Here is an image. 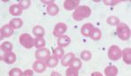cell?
<instances>
[{"mask_svg": "<svg viewBox=\"0 0 131 76\" xmlns=\"http://www.w3.org/2000/svg\"><path fill=\"white\" fill-rule=\"evenodd\" d=\"M92 10L88 5H79L73 13V18L75 21H81L83 19L89 17Z\"/></svg>", "mask_w": 131, "mask_h": 76, "instance_id": "1", "label": "cell"}, {"mask_svg": "<svg viewBox=\"0 0 131 76\" xmlns=\"http://www.w3.org/2000/svg\"><path fill=\"white\" fill-rule=\"evenodd\" d=\"M116 33L118 35V37L122 41H127L130 37V29L129 27L124 23H120L116 26Z\"/></svg>", "mask_w": 131, "mask_h": 76, "instance_id": "2", "label": "cell"}, {"mask_svg": "<svg viewBox=\"0 0 131 76\" xmlns=\"http://www.w3.org/2000/svg\"><path fill=\"white\" fill-rule=\"evenodd\" d=\"M33 42L34 39L31 35L27 33H24L19 36V43L24 48L27 49H31L33 47Z\"/></svg>", "mask_w": 131, "mask_h": 76, "instance_id": "3", "label": "cell"}, {"mask_svg": "<svg viewBox=\"0 0 131 76\" xmlns=\"http://www.w3.org/2000/svg\"><path fill=\"white\" fill-rule=\"evenodd\" d=\"M107 56L111 61H118L119 59L122 58V50L121 48L118 47L117 45H112L108 48L107 52Z\"/></svg>", "mask_w": 131, "mask_h": 76, "instance_id": "4", "label": "cell"}, {"mask_svg": "<svg viewBox=\"0 0 131 76\" xmlns=\"http://www.w3.org/2000/svg\"><path fill=\"white\" fill-rule=\"evenodd\" d=\"M50 50L48 48H39L35 51V58L37 59L38 61H46L48 57L50 56Z\"/></svg>", "mask_w": 131, "mask_h": 76, "instance_id": "5", "label": "cell"}, {"mask_svg": "<svg viewBox=\"0 0 131 76\" xmlns=\"http://www.w3.org/2000/svg\"><path fill=\"white\" fill-rule=\"evenodd\" d=\"M67 30V25L65 23H58L53 29V35L55 37H60L63 35Z\"/></svg>", "mask_w": 131, "mask_h": 76, "instance_id": "6", "label": "cell"}, {"mask_svg": "<svg viewBox=\"0 0 131 76\" xmlns=\"http://www.w3.org/2000/svg\"><path fill=\"white\" fill-rule=\"evenodd\" d=\"M46 62H43V61H35L32 64V70L38 73H42L46 71Z\"/></svg>", "mask_w": 131, "mask_h": 76, "instance_id": "7", "label": "cell"}, {"mask_svg": "<svg viewBox=\"0 0 131 76\" xmlns=\"http://www.w3.org/2000/svg\"><path fill=\"white\" fill-rule=\"evenodd\" d=\"M71 43V39L69 36L67 35H61V36L58 37V40H57V44H58V47L64 48L66 47L69 45Z\"/></svg>", "mask_w": 131, "mask_h": 76, "instance_id": "8", "label": "cell"}, {"mask_svg": "<svg viewBox=\"0 0 131 76\" xmlns=\"http://www.w3.org/2000/svg\"><path fill=\"white\" fill-rule=\"evenodd\" d=\"M80 1L79 0H66L63 4V6L67 10H75L79 6Z\"/></svg>", "mask_w": 131, "mask_h": 76, "instance_id": "9", "label": "cell"}, {"mask_svg": "<svg viewBox=\"0 0 131 76\" xmlns=\"http://www.w3.org/2000/svg\"><path fill=\"white\" fill-rule=\"evenodd\" d=\"M94 26L90 23H88V24H85L83 26L81 27V33L82 35H84L85 37H89L90 33L92 32V30L94 29Z\"/></svg>", "mask_w": 131, "mask_h": 76, "instance_id": "10", "label": "cell"}, {"mask_svg": "<svg viewBox=\"0 0 131 76\" xmlns=\"http://www.w3.org/2000/svg\"><path fill=\"white\" fill-rule=\"evenodd\" d=\"M59 11H60V8H59V6L57 5L55 3L47 5V7H46V12H47V14L49 15V16H57Z\"/></svg>", "mask_w": 131, "mask_h": 76, "instance_id": "11", "label": "cell"}, {"mask_svg": "<svg viewBox=\"0 0 131 76\" xmlns=\"http://www.w3.org/2000/svg\"><path fill=\"white\" fill-rule=\"evenodd\" d=\"M75 57L73 53H68L67 54H64V56L61 58V65L63 67H68L70 62L73 58Z\"/></svg>", "mask_w": 131, "mask_h": 76, "instance_id": "12", "label": "cell"}, {"mask_svg": "<svg viewBox=\"0 0 131 76\" xmlns=\"http://www.w3.org/2000/svg\"><path fill=\"white\" fill-rule=\"evenodd\" d=\"M1 32L3 34L4 38H7V37H10L13 34L14 29L10 27V24H5L1 29Z\"/></svg>", "mask_w": 131, "mask_h": 76, "instance_id": "13", "label": "cell"}, {"mask_svg": "<svg viewBox=\"0 0 131 76\" xmlns=\"http://www.w3.org/2000/svg\"><path fill=\"white\" fill-rule=\"evenodd\" d=\"M9 12L12 16H18L22 14L23 10L18 5H12L9 8Z\"/></svg>", "mask_w": 131, "mask_h": 76, "instance_id": "14", "label": "cell"}, {"mask_svg": "<svg viewBox=\"0 0 131 76\" xmlns=\"http://www.w3.org/2000/svg\"><path fill=\"white\" fill-rule=\"evenodd\" d=\"M130 48H127L122 51V58L125 64L129 65L131 63V56H130Z\"/></svg>", "mask_w": 131, "mask_h": 76, "instance_id": "15", "label": "cell"}, {"mask_svg": "<svg viewBox=\"0 0 131 76\" xmlns=\"http://www.w3.org/2000/svg\"><path fill=\"white\" fill-rule=\"evenodd\" d=\"M104 73L106 76H117L118 74V68L115 66H107L105 67L104 69Z\"/></svg>", "mask_w": 131, "mask_h": 76, "instance_id": "16", "label": "cell"}, {"mask_svg": "<svg viewBox=\"0 0 131 76\" xmlns=\"http://www.w3.org/2000/svg\"><path fill=\"white\" fill-rule=\"evenodd\" d=\"M17 60V56L14 53L9 52V53H5V57H4V62L7 64H13Z\"/></svg>", "mask_w": 131, "mask_h": 76, "instance_id": "17", "label": "cell"}, {"mask_svg": "<svg viewBox=\"0 0 131 76\" xmlns=\"http://www.w3.org/2000/svg\"><path fill=\"white\" fill-rule=\"evenodd\" d=\"M46 67H51V68H52V67H55L57 65H58L59 63V59L57 58V57L53 56V55H50L48 57L47 59L46 60Z\"/></svg>", "mask_w": 131, "mask_h": 76, "instance_id": "18", "label": "cell"}, {"mask_svg": "<svg viewBox=\"0 0 131 76\" xmlns=\"http://www.w3.org/2000/svg\"><path fill=\"white\" fill-rule=\"evenodd\" d=\"M32 33L36 37H44L46 34L45 29L40 25H36L32 29Z\"/></svg>", "mask_w": 131, "mask_h": 76, "instance_id": "19", "label": "cell"}, {"mask_svg": "<svg viewBox=\"0 0 131 76\" xmlns=\"http://www.w3.org/2000/svg\"><path fill=\"white\" fill-rule=\"evenodd\" d=\"M46 46V41L44 37H35L34 42H33V47L36 48H43Z\"/></svg>", "mask_w": 131, "mask_h": 76, "instance_id": "20", "label": "cell"}, {"mask_svg": "<svg viewBox=\"0 0 131 76\" xmlns=\"http://www.w3.org/2000/svg\"><path fill=\"white\" fill-rule=\"evenodd\" d=\"M10 27H12L13 29H18L22 27L23 25V20L20 18H13L10 21Z\"/></svg>", "mask_w": 131, "mask_h": 76, "instance_id": "21", "label": "cell"}, {"mask_svg": "<svg viewBox=\"0 0 131 76\" xmlns=\"http://www.w3.org/2000/svg\"><path fill=\"white\" fill-rule=\"evenodd\" d=\"M81 66H82V62H81V59L74 57V58L72 60V62H70V64H69L68 67H72V68L76 69V70L79 71L80 69H81Z\"/></svg>", "mask_w": 131, "mask_h": 76, "instance_id": "22", "label": "cell"}, {"mask_svg": "<svg viewBox=\"0 0 131 76\" xmlns=\"http://www.w3.org/2000/svg\"><path fill=\"white\" fill-rule=\"evenodd\" d=\"M89 37L92 40H94V41L100 40L101 38V31L100 30V29L95 28V27H94V29L92 30V32L90 33Z\"/></svg>", "mask_w": 131, "mask_h": 76, "instance_id": "23", "label": "cell"}, {"mask_svg": "<svg viewBox=\"0 0 131 76\" xmlns=\"http://www.w3.org/2000/svg\"><path fill=\"white\" fill-rule=\"evenodd\" d=\"M107 23L109 25L111 26H117L118 24L121 23L120 19L115 16H108L107 19Z\"/></svg>", "mask_w": 131, "mask_h": 76, "instance_id": "24", "label": "cell"}, {"mask_svg": "<svg viewBox=\"0 0 131 76\" xmlns=\"http://www.w3.org/2000/svg\"><path fill=\"white\" fill-rule=\"evenodd\" d=\"M52 54H53V56L57 57L58 59H61L65 54V52H64V49L62 48H60V47H57L53 49L52 51Z\"/></svg>", "mask_w": 131, "mask_h": 76, "instance_id": "25", "label": "cell"}, {"mask_svg": "<svg viewBox=\"0 0 131 76\" xmlns=\"http://www.w3.org/2000/svg\"><path fill=\"white\" fill-rule=\"evenodd\" d=\"M81 59L84 62H88L92 59V54L88 50H83L81 53Z\"/></svg>", "mask_w": 131, "mask_h": 76, "instance_id": "26", "label": "cell"}, {"mask_svg": "<svg viewBox=\"0 0 131 76\" xmlns=\"http://www.w3.org/2000/svg\"><path fill=\"white\" fill-rule=\"evenodd\" d=\"M2 48L4 49V51H5V53H9V52H12V48H13V46H12V44L10 42H4L3 43H2L1 45Z\"/></svg>", "mask_w": 131, "mask_h": 76, "instance_id": "27", "label": "cell"}, {"mask_svg": "<svg viewBox=\"0 0 131 76\" xmlns=\"http://www.w3.org/2000/svg\"><path fill=\"white\" fill-rule=\"evenodd\" d=\"M9 76H23V72L18 67H14L9 72Z\"/></svg>", "mask_w": 131, "mask_h": 76, "instance_id": "28", "label": "cell"}, {"mask_svg": "<svg viewBox=\"0 0 131 76\" xmlns=\"http://www.w3.org/2000/svg\"><path fill=\"white\" fill-rule=\"evenodd\" d=\"M31 1H29V0H22V1L18 2V5L20 6L22 10H26L31 6Z\"/></svg>", "mask_w": 131, "mask_h": 76, "instance_id": "29", "label": "cell"}, {"mask_svg": "<svg viewBox=\"0 0 131 76\" xmlns=\"http://www.w3.org/2000/svg\"><path fill=\"white\" fill-rule=\"evenodd\" d=\"M66 76H79V71L69 67L66 71Z\"/></svg>", "mask_w": 131, "mask_h": 76, "instance_id": "30", "label": "cell"}, {"mask_svg": "<svg viewBox=\"0 0 131 76\" xmlns=\"http://www.w3.org/2000/svg\"><path fill=\"white\" fill-rule=\"evenodd\" d=\"M120 1H117V0H114V1H111V0H105L103 1L105 5H107V6H114V5H116Z\"/></svg>", "mask_w": 131, "mask_h": 76, "instance_id": "31", "label": "cell"}, {"mask_svg": "<svg viewBox=\"0 0 131 76\" xmlns=\"http://www.w3.org/2000/svg\"><path fill=\"white\" fill-rule=\"evenodd\" d=\"M33 73H34V71L33 70L27 69V70H25L23 72V76H33Z\"/></svg>", "mask_w": 131, "mask_h": 76, "instance_id": "32", "label": "cell"}, {"mask_svg": "<svg viewBox=\"0 0 131 76\" xmlns=\"http://www.w3.org/2000/svg\"><path fill=\"white\" fill-rule=\"evenodd\" d=\"M5 54V52L4 51V49L2 48L1 46H0V61H3L4 60Z\"/></svg>", "mask_w": 131, "mask_h": 76, "instance_id": "33", "label": "cell"}, {"mask_svg": "<svg viewBox=\"0 0 131 76\" xmlns=\"http://www.w3.org/2000/svg\"><path fill=\"white\" fill-rule=\"evenodd\" d=\"M42 3H44V4H46V5H52V4H53L54 1H53V0H50V1H47V0H43V1H42Z\"/></svg>", "mask_w": 131, "mask_h": 76, "instance_id": "34", "label": "cell"}, {"mask_svg": "<svg viewBox=\"0 0 131 76\" xmlns=\"http://www.w3.org/2000/svg\"><path fill=\"white\" fill-rule=\"evenodd\" d=\"M91 76H103V75L100 72H94V73H91Z\"/></svg>", "mask_w": 131, "mask_h": 76, "instance_id": "35", "label": "cell"}, {"mask_svg": "<svg viewBox=\"0 0 131 76\" xmlns=\"http://www.w3.org/2000/svg\"><path fill=\"white\" fill-rule=\"evenodd\" d=\"M51 76H61L60 73H59L58 72H56V71H53L52 73V74H51Z\"/></svg>", "mask_w": 131, "mask_h": 76, "instance_id": "36", "label": "cell"}, {"mask_svg": "<svg viewBox=\"0 0 131 76\" xmlns=\"http://www.w3.org/2000/svg\"><path fill=\"white\" fill-rule=\"evenodd\" d=\"M3 39H4L3 34H2V32H1V29H0V41H1V40H3Z\"/></svg>", "mask_w": 131, "mask_h": 76, "instance_id": "37", "label": "cell"}]
</instances>
